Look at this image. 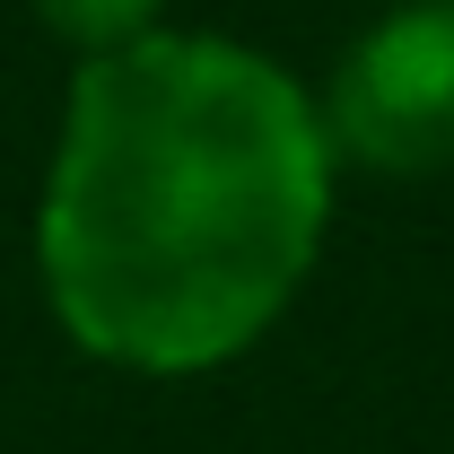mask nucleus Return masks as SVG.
Listing matches in <instances>:
<instances>
[{
	"label": "nucleus",
	"instance_id": "obj_1",
	"mask_svg": "<svg viewBox=\"0 0 454 454\" xmlns=\"http://www.w3.org/2000/svg\"><path fill=\"white\" fill-rule=\"evenodd\" d=\"M333 131L271 53L158 27L70 61L35 192V288L122 376H210L280 333L333 236Z\"/></svg>",
	"mask_w": 454,
	"mask_h": 454
},
{
	"label": "nucleus",
	"instance_id": "obj_2",
	"mask_svg": "<svg viewBox=\"0 0 454 454\" xmlns=\"http://www.w3.org/2000/svg\"><path fill=\"white\" fill-rule=\"evenodd\" d=\"M315 106L333 158L349 167L402 184L454 175V0H394L385 18H367Z\"/></svg>",
	"mask_w": 454,
	"mask_h": 454
},
{
	"label": "nucleus",
	"instance_id": "obj_3",
	"mask_svg": "<svg viewBox=\"0 0 454 454\" xmlns=\"http://www.w3.org/2000/svg\"><path fill=\"white\" fill-rule=\"evenodd\" d=\"M35 9V27L70 44L79 61L97 53H122V44H140V35H158L167 27V0H27Z\"/></svg>",
	"mask_w": 454,
	"mask_h": 454
}]
</instances>
